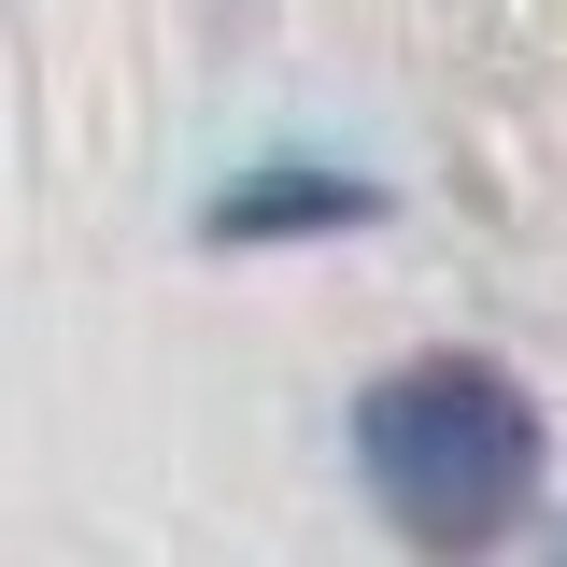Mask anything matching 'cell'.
I'll return each instance as SVG.
<instances>
[{"mask_svg":"<svg viewBox=\"0 0 567 567\" xmlns=\"http://www.w3.org/2000/svg\"><path fill=\"white\" fill-rule=\"evenodd\" d=\"M354 213H383V185H354V171H256V185L213 199V241H312V227H354Z\"/></svg>","mask_w":567,"mask_h":567,"instance_id":"2","label":"cell"},{"mask_svg":"<svg viewBox=\"0 0 567 567\" xmlns=\"http://www.w3.org/2000/svg\"><path fill=\"white\" fill-rule=\"evenodd\" d=\"M539 398L483 354H412L354 398V468L412 554H496L539 496Z\"/></svg>","mask_w":567,"mask_h":567,"instance_id":"1","label":"cell"}]
</instances>
